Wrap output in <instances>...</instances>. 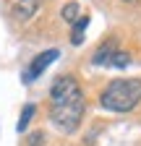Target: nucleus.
Instances as JSON below:
<instances>
[{"label":"nucleus","mask_w":141,"mask_h":146,"mask_svg":"<svg viewBox=\"0 0 141 146\" xmlns=\"http://www.w3.org/2000/svg\"><path fill=\"white\" fill-rule=\"evenodd\" d=\"M86 112V99L78 81L73 76H60L55 78L50 89V120L63 133H73L81 125Z\"/></svg>","instance_id":"nucleus-1"},{"label":"nucleus","mask_w":141,"mask_h":146,"mask_svg":"<svg viewBox=\"0 0 141 146\" xmlns=\"http://www.w3.org/2000/svg\"><path fill=\"white\" fill-rule=\"evenodd\" d=\"M99 102L110 112H131L141 102V81L138 78H115L104 86Z\"/></svg>","instance_id":"nucleus-2"},{"label":"nucleus","mask_w":141,"mask_h":146,"mask_svg":"<svg viewBox=\"0 0 141 146\" xmlns=\"http://www.w3.org/2000/svg\"><path fill=\"white\" fill-rule=\"evenodd\" d=\"M92 60H94V65H112V68H126L131 63V58L126 52H120L115 42H104Z\"/></svg>","instance_id":"nucleus-3"},{"label":"nucleus","mask_w":141,"mask_h":146,"mask_svg":"<svg viewBox=\"0 0 141 146\" xmlns=\"http://www.w3.org/2000/svg\"><path fill=\"white\" fill-rule=\"evenodd\" d=\"M60 58V50H45V52H39L37 58H34L31 63H29V68L24 70V84H31V81H37L42 73L52 65Z\"/></svg>","instance_id":"nucleus-4"},{"label":"nucleus","mask_w":141,"mask_h":146,"mask_svg":"<svg viewBox=\"0 0 141 146\" xmlns=\"http://www.w3.org/2000/svg\"><path fill=\"white\" fill-rule=\"evenodd\" d=\"M37 8H39V0H19L13 11H16V18L26 21V18H31L34 13H37Z\"/></svg>","instance_id":"nucleus-5"},{"label":"nucleus","mask_w":141,"mask_h":146,"mask_svg":"<svg viewBox=\"0 0 141 146\" xmlns=\"http://www.w3.org/2000/svg\"><path fill=\"white\" fill-rule=\"evenodd\" d=\"M86 26H89V18H86V16H81L78 21L73 24V34H70V42H73V44H81L84 42V29Z\"/></svg>","instance_id":"nucleus-6"},{"label":"nucleus","mask_w":141,"mask_h":146,"mask_svg":"<svg viewBox=\"0 0 141 146\" xmlns=\"http://www.w3.org/2000/svg\"><path fill=\"white\" fill-rule=\"evenodd\" d=\"M34 110H37L34 104H26V107L21 110V117H19V125H16V128H19V133H24V131H26V125H29V120L34 117Z\"/></svg>","instance_id":"nucleus-7"},{"label":"nucleus","mask_w":141,"mask_h":146,"mask_svg":"<svg viewBox=\"0 0 141 146\" xmlns=\"http://www.w3.org/2000/svg\"><path fill=\"white\" fill-rule=\"evenodd\" d=\"M63 18H65V21H76V18H78V5L76 3H68L63 8Z\"/></svg>","instance_id":"nucleus-8"},{"label":"nucleus","mask_w":141,"mask_h":146,"mask_svg":"<svg viewBox=\"0 0 141 146\" xmlns=\"http://www.w3.org/2000/svg\"><path fill=\"white\" fill-rule=\"evenodd\" d=\"M128 3H133V0H128Z\"/></svg>","instance_id":"nucleus-9"}]
</instances>
